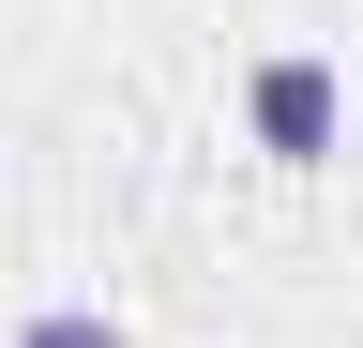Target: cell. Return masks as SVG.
Segmentation results:
<instances>
[{
  "label": "cell",
  "instance_id": "obj_2",
  "mask_svg": "<svg viewBox=\"0 0 363 348\" xmlns=\"http://www.w3.org/2000/svg\"><path fill=\"white\" fill-rule=\"evenodd\" d=\"M16 348H121V318H91V303H45V318H30Z\"/></svg>",
  "mask_w": 363,
  "mask_h": 348
},
{
  "label": "cell",
  "instance_id": "obj_1",
  "mask_svg": "<svg viewBox=\"0 0 363 348\" xmlns=\"http://www.w3.org/2000/svg\"><path fill=\"white\" fill-rule=\"evenodd\" d=\"M242 106H257V137L288 152V167H318V152H333V121H348L333 61H303V46H288V61H257V76H242Z\"/></svg>",
  "mask_w": 363,
  "mask_h": 348
}]
</instances>
